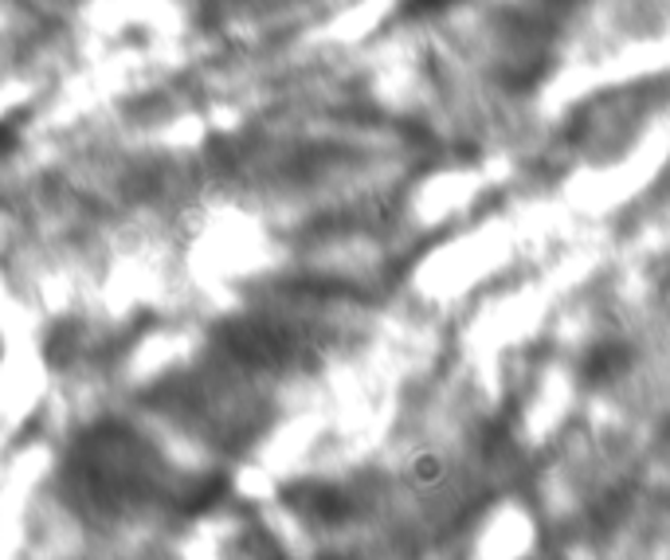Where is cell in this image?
<instances>
[{"instance_id":"6da1fadb","label":"cell","mask_w":670,"mask_h":560,"mask_svg":"<svg viewBox=\"0 0 670 560\" xmlns=\"http://www.w3.org/2000/svg\"><path fill=\"white\" fill-rule=\"evenodd\" d=\"M291 506L299 513H311L314 521H341L350 518V498L338 491V486H294L291 491Z\"/></svg>"},{"instance_id":"7a4b0ae2","label":"cell","mask_w":670,"mask_h":560,"mask_svg":"<svg viewBox=\"0 0 670 560\" xmlns=\"http://www.w3.org/2000/svg\"><path fill=\"white\" fill-rule=\"evenodd\" d=\"M620 365H623L620 353H616V349H601L596 357L584 360V377H589V381H611V377L620 372Z\"/></svg>"},{"instance_id":"3957f363","label":"cell","mask_w":670,"mask_h":560,"mask_svg":"<svg viewBox=\"0 0 670 560\" xmlns=\"http://www.w3.org/2000/svg\"><path fill=\"white\" fill-rule=\"evenodd\" d=\"M412 482H416V486H435V482H443V459L440 455H416V459H412Z\"/></svg>"},{"instance_id":"277c9868","label":"cell","mask_w":670,"mask_h":560,"mask_svg":"<svg viewBox=\"0 0 670 560\" xmlns=\"http://www.w3.org/2000/svg\"><path fill=\"white\" fill-rule=\"evenodd\" d=\"M333 560H338V557H333Z\"/></svg>"}]
</instances>
